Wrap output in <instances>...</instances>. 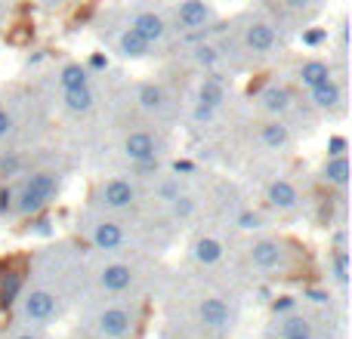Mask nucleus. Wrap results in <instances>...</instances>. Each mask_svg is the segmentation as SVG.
<instances>
[{"mask_svg":"<svg viewBox=\"0 0 352 339\" xmlns=\"http://www.w3.org/2000/svg\"><path fill=\"white\" fill-rule=\"evenodd\" d=\"M210 16H213V10H210V3H207V0H182L179 10H176L179 25H182V28H188V31L204 28V25L210 22Z\"/></svg>","mask_w":352,"mask_h":339,"instance_id":"nucleus-1","label":"nucleus"},{"mask_svg":"<svg viewBox=\"0 0 352 339\" xmlns=\"http://www.w3.org/2000/svg\"><path fill=\"white\" fill-rule=\"evenodd\" d=\"M25 191L34 194L37 200H41L43 207L50 204V200L59 194V176L50 173V170H41V173H31L28 182H25Z\"/></svg>","mask_w":352,"mask_h":339,"instance_id":"nucleus-2","label":"nucleus"},{"mask_svg":"<svg viewBox=\"0 0 352 339\" xmlns=\"http://www.w3.org/2000/svg\"><path fill=\"white\" fill-rule=\"evenodd\" d=\"M124 154H127L130 161H136V164H146V161H155L158 145H155V139L148 133L136 130V133H130L127 139H124Z\"/></svg>","mask_w":352,"mask_h":339,"instance_id":"nucleus-3","label":"nucleus"},{"mask_svg":"<svg viewBox=\"0 0 352 339\" xmlns=\"http://www.w3.org/2000/svg\"><path fill=\"white\" fill-rule=\"evenodd\" d=\"M136 198V188L130 185L127 179H111L102 185V204L111 207V210H124V207H130Z\"/></svg>","mask_w":352,"mask_h":339,"instance_id":"nucleus-4","label":"nucleus"},{"mask_svg":"<svg viewBox=\"0 0 352 339\" xmlns=\"http://www.w3.org/2000/svg\"><path fill=\"white\" fill-rule=\"evenodd\" d=\"M25 315L31 321H50L56 315V296L47 290H31L25 296Z\"/></svg>","mask_w":352,"mask_h":339,"instance_id":"nucleus-5","label":"nucleus"},{"mask_svg":"<svg viewBox=\"0 0 352 339\" xmlns=\"http://www.w3.org/2000/svg\"><path fill=\"white\" fill-rule=\"evenodd\" d=\"M266 198H269V204H272L275 210H294V207L300 204L297 188H294L287 179H275V182H269Z\"/></svg>","mask_w":352,"mask_h":339,"instance_id":"nucleus-6","label":"nucleus"},{"mask_svg":"<svg viewBox=\"0 0 352 339\" xmlns=\"http://www.w3.org/2000/svg\"><path fill=\"white\" fill-rule=\"evenodd\" d=\"M130 28L136 31V34H142L148 43H155V40H161V37L167 34V25H164V19L158 16V12H140V16L133 19V25Z\"/></svg>","mask_w":352,"mask_h":339,"instance_id":"nucleus-7","label":"nucleus"},{"mask_svg":"<svg viewBox=\"0 0 352 339\" xmlns=\"http://www.w3.org/2000/svg\"><path fill=\"white\" fill-rule=\"evenodd\" d=\"M130 284H133V268H130V266L115 262V266H105L102 268V287H105V290L121 293V290H127Z\"/></svg>","mask_w":352,"mask_h":339,"instance_id":"nucleus-8","label":"nucleus"},{"mask_svg":"<svg viewBox=\"0 0 352 339\" xmlns=\"http://www.w3.org/2000/svg\"><path fill=\"white\" fill-rule=\"evenodd\" d=\"M198 315H201V321L207 324V327H226L229 324V305L223 303V299H217V296H210V299H204L201 303V309H198Z\"/></svg>","mask_w":352,"mask_h":339,"instance_id":"nucleus-9","label":"nucleus"},{"mask_svg":"<svg viewBox=\"0 0 352 339\" xmlns=\"http://www.w3.org/2000/svg\"><path fill=\"white\" fill-rule=\"evenodd\" d=\"M223 99H226V84H223V78H219V74H210V78L201 84V90H198V102L217 111L219 105H223Z\"/></svg>","mask_w":352,"mask_h":339,"instance_id":"nucleus-10","label":"nucleus"},{"mask_svg":"<svg viewBox=\"0 0 352 339\" xmlns=\"http://www.w3.org/2000/svg\"><path fill=\"white\" fill-rule=\"evenodd\" d=\"M250 259H254V266H260V268H278L281 247L275 241H256L254 247H250Z\"/></svg>","mask_w":352,"mask_h":339,"instance_id":"nucleus-11","label":"nucleus"},{"mask_svg":"<svg viewBox=\"0 0 352 339\" xmlns=\"http://www.w3.org/2000/svg\"><path fill=\"white\" fill-rule=\"evenodd\" d=\"M93 244L99 250H118L124 244V231L118 222H99L96 231H93Z\"/></svg>","mask_w":352,"mask_h":339,"instance_id":"nucleus-12","label":"nucleus"},{"mask_svg":"<svg viewBox=\"0 0 352 339\" xmlns=\"http://www.w3.org/2000/svg\"><path fill=\"white\" fill-rule=\"evenodd\" d=\"M99 330H102L105 336H124L130 330V315L124 309L102 312V318H99Z\"/></svg>","mask_w":352,"mask_h":339,"instance_id":"nucleus-13","label":"nucleus"},{"mask_svg":"<svg viewBox=\"0 0 352 339\" xmlns=\"http://www.w3.org/2000/svg\"><path fill=\"white\" fill-rule=\"evenodd\" d=\"M248 47L254 49V53H269V49L275 47V31L269 28L266 22H254L248 28Z\"/></svg>","mask_w":352,"mask_h":339,"instance_id":"nucleus-14","label":"nucleus"},{"mask_svg":"<svg viewBox=\"0 0 352 339\" xmlns=\"http://www.w3.org/2000/svg\"><path fill=\"white\" fill-rule=\"evenodd\" d=\"M118 47H121V53L127 56V59H142V56L148 53V47H152V43H148L142 34H136L133 28H127L121 34V40H118Z\"/></svg>","mask_w":352,"mask_h":339,"instance_id":"nucleus-15","label":"nucleus"},{"mask_svg":"<svg viewBox=\"0 0 352 339\" xmlns=\"http://www.w3.org/2000/svg\"><path fill=\"white\" fill-rule=\"evenodd\" d=\"M324 80H331V68L324 65V62L312 59V62H306V65H300V84L303 86L316 90L318 84H324Z\"/></svg>","mask_w":352,"mask_h":339,"instance_id":"nucleus-16","label":"nucleus"},{"mask_svg":"<svg viewBox=\"0 0 352 339\" xmlns=\"http://www.w3.org/2000/svg\"><path fill=\"white\" fill-rule=\"evenodd\" d=\"M260 102H263V108L272 111V115H285V111L291 108V93H287L285 86H269V90H263Z\"/></svg>","mask_w":352,"mask_h":339,"instance_id":"nucleus-17","label":"nucleus"},{"mask_svg":"<svg viewBox=\"0 0 352 339\" xmlns=\"http://www.w3.org/2000/svg\"><path fill=\"white\" fill-rule=\"evenodd\" d=\"M192 250H195V259H198L201 266H213V262L223 259V244H219L217 237H198Z\"/></svg>","mask_w":352,"mask_h":339,"instance_id":"nucleus-18","label":"nucleus"},{"mask_svg":"<svg viewBox=\"0 0 352 339\" xmlns=\"http://www.w3.org/2000/svg\"><path fill=\"white\" fill-rule=\"evenodd\" d=\"M324 179H328L331 185H337V188H346V182H349V161H346V154H334V158L324 164Z\"/></svg>","mask_w":352,"mask_h":339,"instance_id":"nucleus-19","label":"nucleus"},{"mask_svg":"<svg viewBox=\"0 0 352 339\" xmlns=\"http://www.w3.org/2000/svg\"><path fill=\"white\" fill-rule=\"evenodd\" d=\"M312 102H316L318 108H334V105L340 102V84H337L334 78L318 84L316 90H312Z\"/></svg>","mask_w":352,"mask_h":339,"instance_id":"nucleus-20","label":"nucleus"},{"mask_svg":"<svg viewBox=\"0 0 352 339\" xmlns=\"http://www.w3.org/2000/svg\"><path fill=\"white\" fill-rule=\"evenodd\" d=\"M260 139H263V145H269V148H285L287 142H291V133H287V127L281 121H272L260 130Z\"/></svg>","mask_w":352,"mask_h":339,"instance_id":"nucleus-21","label":"nucleus"},{"mask_svg":"<svg viewBox=\"0 0 352 339\" xmlns=\"http://www.w3.org/2000/svg\"><path fill=\"white\" fill-rule=\"evenodd\" d=\"M96 96H93L90 86H78V90H65V108L68 111H90Z\"/></svg>","mask_w":352,"mask_h":339,"instance_id":"nucleus-22","label":"nucleus"},{"mask_svg":"<svg viewBox=\"0 0 352 339\" xmlns=\"http://www.w3.org/2000/svg\"><path fill=\"white\" fill-rule=\"evenodd\" d=\"M59 84L62 90H78V86L87 84V68L84 65H65L59 71Z\"/></svg>","mask_w":352,"mask_h":339,"instance_id":"nucleus-23","label":"nucleus"},{"mask_svg":"<svg viewBox=\"0 0 352 339\" xmlns=\"http://www.w3.org/2000/svg\"><path fill=\"white\" fill-rule=\"evenodd\" d=\"M140 102H142V108H148V111H158L161 105H164V93H161V86H155V84H146L140 90Z\"/></svg>","mask_w":352,"mask_h":339,"instance_id":"nucleus-24","label":"nucleus"},{"mask_svg":"<svg viewBox=\"0 0 352 339\" xmlns=\"http://www.w3.org/2000/svg\"><path fill=\"white\" fill-rule=\"evenodd\" d=\"M334 278L340 287L349 284V253L343 247H337V253H334Z\"/></svg>","mask_w":352,"mask_h":339,"instance_id":"nucleus-25","label":"nucleus"},{"mask_svg":"<svg viewBox=\"0 0 352 339\" xmlns=\"http://www.w3.org/2000/svg\"><path fill=\"white\" fill-rule=\"evenodd\" d=\"M281 334H285V339L309 336V321H306V318H287V321L281 324Z\"/></svg>","mask_w":352,"mask_h":339,"instance_id":"nucleus-26","label":"nucleus"},{"mask_svg":"<svg viewBox=\"0 0 352 339\" xmlns=\"http://www.w3.org/2000/svg\"><path fill=\"white\" fill-rule=\"evenodd\" d=\"M195 62H198V65H204V68H213V65L219 62V53H217L213 47H207V43H204V47L195 49Z\"/></svg>","mask_w":352,"mask_h":339,"instance_id":"nucleus-27","label":"nucleus"},{"mask_svg":"<svg viewBox=\"0 0 352 339\" xmlns=\"http://www.w3.org/2000/svg\"><path fill=\"white\" fill-rule=\"evenodd\" d=\"M170 204H173V213H176V216H192V210H195L192 198H186V194H176Z\"/></svg>","mask_w":352,"mask_h":339,"instance_id":"nucleus-28","label":"nucleus"},{"mask_svg":"<svg viewBox=\"0 0 352 339\" xmlns=\"http://www.w3.org/2000/svg\"><path fill=\"white\" fill-rule=\"evenodd\" d=\"M238 222H241V229H260L263 219L256 216V213H241V219H238Z\"/></svg>","mask_w":352,"mask_h":339,"instance_id":"nucleus-29","label":"nucleus"},{"mask_svg":"<svg viewBox=\"0 0 352 339\" xmlns=\"http://www.w3.org/2000/svg\"><path fill=\"white\" fill-rule=\"evenodd\" d=\"M16 290H19V278H16V274H12V278H10V284H3V303H10V299L16 296Z\"/></svg>","mask_w":352,"mask_h":339,"instance_id":"nucleus-30","label":"nucleus"},{"mask_svg":"<svg viewBox=\"0 0 352 339\" xmlns=\"http://www.w3.org/2000/svg\"><path fill=\"white\" fill-rule=\"evenodd\" d=\"M210 117H213V108H207V105L198 102V108H195V121L204 124V121H210Z\"/></svg>","mask_w":352,"mask_h":339,"instance_id":"nucleus-31","label":"nucleus"},{"mask_svg":"<svg viewBox=\"0 0 352 339\" xmlns=\"http://www.w3.org/2000/svg\"><path fill=\"white\" fill-rule=\"evenodd\" d=\"M10 130H12V117H10V115H6V111H3V108H0V139H3V136H6V133H10Z\"/></svg>","mask_w":352,"mask_h":339,"instance_id":"nucleus-32","label":"nucleus"},{"mask_svg":"<svg viewBox=\"0 0 352 339\" xmlns=\"http://www.w3.org/2000/svg\"><path fill=\"white\" fill-rule=\"evenodd\" d=\"M6 210H12V191H10V188H3V191H0V213H6Z\"/></svg>","mask_w":352,"mask_h":339,"instance_id":"nucleus-33","label":"nucleus"},{"mask_svg":"<svg viewBox=\"0 0 352 339\" xmlns=\"http://www.w3.org/2000/svg\"><path fill=\"white\" fill-rule=\"evenodd\" d=\"M334 154H346V139H340V136L331 139V158H334Z\"/></svg>","mask_w":352,"mask_h":339,"instance_id":"nucleus-34","label":"nucleus"},{"mask_svg":"<svg viewBox=\"0 0 352 339\" xmlns=\"http://www.w3.org/2000/svg\"><path fill=\"white\" fill-rule=\"evenodd\" d=\"M291 305H294L291 296H281V299H275V303H272V309H275V312H287Z\"/></svg>","mask_w":352,"mask_h":339,"instance_id":"nucleus-35","label":"nucleus"},{"mask_svg":"<svg viewBox=\"0 0 352 339\" xmlns=\"http://www.w3.org/2000/svg\"><path fill=\"white\" fill-rule=\"evenodd\" d=\"M161 194H164V198H167V200H173V198H176V194H179V188H176V185H173V182H167V185H164V188H161Z\"/></svg>","mask_w":352,"mask_h":339,"instance_id":"nucleus-36","label":"nucleus"},{"mask_svg":"<svg viewBox=\"0 0 352 339\" xmlns=\"http://www.w3.org/2000/svg\"><path fill=\"white\" fill-rule=\"evenodd\" d=\"M322 37H324V34H322V31H309V34H306V37H303V40H306V43H309V47H316V43H322Z\"/></svg>","mask_w":352,"mask_h":339,"instance_id":"nucleus-37","label":"nucleus"},{"mask_svg":"<svg viewBox=\"0 0 352 339\" xmlns=\"http://www.w3.org/2000/svg\"><path fill=\"white\" fill-rule=\"evenodd\" d=\"M291 6H306V0H287Z\"/></svg>","mask_w":352,"mask_h":339,"instance_id":"nucleus-38","label":"nucleus"},{"mask_svg":"<svg viewBox=\"0 0 352 339\" xmlns=\"http://www.w3.org/2000/svg\"><path fill=\"white\" fill-rule=\"evenodd\" d=\"M47 3L50 6H59V3H65V0H47Z\"/></svg>","mask_w":352,"mask_h":339,"instance_id":"nucleus-39","label":"nucleus"},{"mask_svg":"<svg viewBox=\"0 0 352 339\" xmlns=\"http://www.w3.org/2000/svg\"><path fill=\"white\" fill-rule=\"evenodd\" d=\"M19 339H34V336H19Z\"/></svg>","mask_w":352,"mask_h":339,"instance_id":"nucleus-40","label":"nucleus"},{"mask_svg":"<svg viewBox=\"0 0 352 339\" xmlns=\"http://www.w3.org/2000/svg\"><path fill=\"white\" fill-rule=\"evenodd\" d=\"M297 339H309V336H297Z\"/></svg>","mask_w":352,"mask_h":339,"instance_id":"nucleus-41","label":"nucleus"}]
</instances>
